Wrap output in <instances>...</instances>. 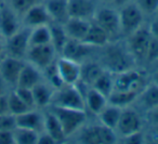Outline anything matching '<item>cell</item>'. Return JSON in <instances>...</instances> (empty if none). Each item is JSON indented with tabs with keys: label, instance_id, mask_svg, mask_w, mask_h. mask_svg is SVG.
I'll list each match as a JSON object with an SVG mask.
<instances>
[{
	"label": "cell",
	"instance_id": "7",
	"mask_svg": "<svg viewBox=\"0 0 158 144\" xmlns=\"http://www.w3.org/2000/svg\"><path fill=\"white\" fill-rule=\"evenodd\" d=\"M119 20L123 37H128L133 32L144 25L145 15L135 2L131 1L118 8Z\"/></svg>",
	"mask_w": 158,
	"mask_h": 144
},
{
	"label": "cell",
	"instance_id": "25",
	"mask_svg": "<svg viewBox=\"0 0 158 144\" xmlns=\"http://www.w3.org/2000/svg\"><path fill=\"white\" fill-rule=\"evenodd\" d=\"M85 102H86L87 111L97 116L107 105L108 101L107 98L97 89L93 87H88L85 92Z\"/></svg>",
	"mask_w": 158,
	"mask_h": 144
},
{
	"label": "cell",
	"instance_id": "34",
	"mask_svg": "<svg viewBox=\"0 0 158 144\" xmlns=\"http://www.w3.org/2000/svg\"><path fill=\"white\" fill-rule=\"evenodd\" d=\"M8 104H9L10 114L13 116L20 115V114H23L25 112L31 109L21 100V98L15 93V91L13 89H11L8 92Z\"/></svg>",
	"mask_w": 158,
	"mask_h": 144
},
{
	"label": "cell",
	"instance_id": "14",
	"mask_svg": "<svg viewBox=\"0 0 158 144\" xmlns=\"http://www.w3.org/2000/svg\"><path fill=\"white\" fill-rule=\"evenodd\" d=\"M93 47L85 44L79 40L68 39L66 44L64 46L63 51H62L60 57H67L69 60H73L75 62L81 64L86 60L91 59V54L94 52Z\"/></svg>",
	"mask_w": 158,
	"mask_h": 144
},
{
	"label": "cell",
	"instance_id": "5",
	"mask_svg": "<svg viewBox=\"0 0 158 144\" xmlns=\"http://www.w3.org/2000/svg\"><path fill=\"white\" fill-rule=\"evenodd\" d=\"M152 39H153V36L149 32L148 25L145 24L142 25L135 32H133L131 35L126 37V44L133 59L135 60L136 64L145 63V59H146V54Z\"/></svg>",
	"mask_w": 158,
	"mask_h": 144
},
{
	"label": "cell",
	"instance_id": "46",
	"mask_svg": "<svg viewBox=\"0 0 158 144\" xmlns=\"http://www.w3.org/2000/svg\"><path fill=\"white\" fill-rule=\"evenodd\" d=\"M10 90L11 89L9 88V86L6 83V81L1 78V76H0V95H2V94H7Z\"/></svg>",
	"mask_w": 158,
	"mask_h": 144
},
{
	"label": "cell",
	"instance_id": "31",
	"mask_svg": "<svg viewBox=\"0 0 158 144\" xmlns=\"http://www.w3.org/2000/svg\"><path fill=\"white\" fill-rule=\"evenodd\" d=\"M91 87H93L102 94H104L106 98H108L110 94L114 91V74L105 70Z\"/></svg>",
	"mask_w": 158,
	"mask_h": 144
},
{
	"label": "cell",
	"instance_id": "1",
	"mask_svg": "<svg viewBox=\"0 0 158 144\" xmlns=\"http://www.w3.org/2000/svg\"><path fill=\"white\" fill-rule=\"evenodd\" d=\"M100 63L104 68L113 74H118L123 70L136 67V62L128 49L126 41L119 39L108 42L101 48Z\"/></svg>",
	"mask_w": 158,
	"mask_h": 144
},
{
	"label": "cell",
	"instance_id": "49",
	"mask_svg": "<svg viewBox=\"0 0 158 144\" xmlns=\"http://www.w3.org/2000/svg\"><path fill=\"white\" fill-rule=\"evenodd\" d=\"M5 55V39L0 38V57Z\"/></svg>",
	"mask_w": 158,
	"mask_h": 144
},
{
	"label": "cell",
	"instance_id": "30",
	"mask_svg": "<svg viewBox=\"0 0 158 144\" xmlns=\"http://www.w3.org/2000/svg\"><path fill=\"white\" fill-rule=\"evenodd\" d=\"M139 93L140 92L138 91H116L114 90L107 98V101L110 104L123 108V107L131 106L133 103H135Z\"/></svg>",
	"mask_w": 158,
	"mask_h": 144
},
{
	"label": "cell",
	"instance_id": "51",
	"mask_svg": "<svg viewBox=\"0 0 158 144\" xmlns=\"http://www.w3.org/2000/svg\"><path fill=\"white\" fill-rule=\"evenodd\" d=\"M154 65H156V68H158V61H157V62H156V63H155V64H154Z\"/></svg>",
	"mask_w": 158,
	"mask_h": 144
},
{
	"label": "cell",
	"instance_id": "18",
	"mask_svg": "<svg viewBox=\"0 0 158 144\" xmlns=\"http://www.w3.org/2000/svg\"><path fill=\"white\" fill-rule=\"evenodd\" d=\"M98 6L97 0H68V15L69 18L92 21Z\"/></svg>",
	"mask_w": 158,
	"mask_h": 144
},
{
	"label": "cell",
	"instance_id": "47",
	"mask_svg": "<svg viewBox=\"0 0 158 144\" xmlns=\"http://www.w3.org/2000/svg\"><path fill=\"white\" fill-rule=\"evenodd\" d=\"M131 1H133V0H114L113 6H115L116 8H119V7H121V6L126 5V3L131 2Z\"/></svg>",
	"mask_w": 158,
	"mask_h": 144
},
{
	"label": "cell",
	"instance_id": "43",
	"mask_svg": "<svg viewBox=\"0 0 158 144\" xmlns=\"http://www.w3.org/2000/svg\"><path fill=\"white\" fill-rule=\"evenodd\" d=\"M9 104H8V93L0 95V116L9 115Z\"/></svg>",
	"mask_w": 158,
	"mask_h": 144
},
{
	"label": "cell",
	"instance_id": "11",
	"mask_svg": "<svg viewBox=\"0 0 158 144\" xmlns=\"http://www.w3.org/2000/svg\"><path fill=\"white\" fill-rule=\"evenodd\" d=\"M31 28L22 26L15 34L5 40V54L16 59L25 60L29 48Z\"/></svg>",
	"mask_w": 158,
	"mask_h": 144
},
{
	"label": "cell",
	"instance_id": "35",
	"mask_svg": "<svg viewBox=\"0 0 158 144\" xmlns=\"http://www.w3.org/2000/svg\"><path fill=\"white\" fill-rule=\"evenodd\" d=\"M7 3L22 18V15L35 5L44 2V0H6Z\"/></svg>",
	"mask_w": 158,
	"mask_h": 144
},
{
	"label": "cell",
	"instance_id": "4",
	"mask_svg": "<svg viewBox=\"0 0 158 144\" xmlns=\"http://www.w3.org/2000/svg\"><path fill=\"white\" fill-rule=\"evenodd\" d=\"M50 106L87 111L84 93L77 85L64 83L61 88L55 89Z\"/></svg>",
	"mask_w": 158,
	"mask_h": 144
},
{
	"label": "cell",
	"instance_id": "21",
	"mask_svg": "<svg viewBox=\"0 0 158 144\" xmlns=\"http://www.w3.org/2000/svg\"><path fill=\"white\" fill-rule=\"evenodd\" d=\"M44 131L48 132L55 140L56 144L65 142L67 138H66L65 132L63 130V127H62L61 122L57 119L56 116L49 108H46L44 109Z\"/></svg>",
	"mask_w": 158,
	"mask_h": 144
},
{
	"label": "cell",
	"instance_id": "19",
	"mask_svg": "<svg viewBox=\"0 0 158 144\" xmlns=\"http://www.w3.org/2000/svg\"><path fill=\"white\" fill-rule=\"evenodd\" d=\"M44 80L42 70H40L35 65L25 61L24 66L21 70L20 77H19L18 86L16 87L27 88V89H33L37 83ZM15 87V88H16Z\"/></svg>",
	"mask_w": 158,
	"mask_h": 144
},
{
	"label": "cell",
	"instance_id": "9",
	"mask_svg": "<svg viewBox=\"0 0 158 144\" xmlns=\"http://www.w3.org/2000/svg\"><path fill=\"white\" fill-rule=\"evenodd\" d=\"M143 70L136 67L114 74V90L116 91H138L141 92L146 83Z\"/></svg>",
	"mask_w": 158,
	"mask_h": 144
},
{
	"label": "cell",
	"instance_id": "45",
	"mask_svg": "<svg viewBox=\"0 0 158 144\" xmlns=\"http://www.w3.org/2000/svg\"><path fill=\"white\" fill-rule=\"evenodd\" d=\"M152 18H153V20H152L147 25H148L149 32H151L153 38H155V39L158 40V15L157 16L154 15V16H152Z\"/></svg>",
	"mask_w": 158,
	"mask_h": 144
},
{
	"label": "cell",
	"instance_id": "42",
	"mask_svg": "<svg viewBox=\"0 0 158 144\" xmlns=\"http://www.w3.org/2000/svg\"><path fill=\"white\" fill-rule=\"evenodd\" d=\"M146 120L149 125L158 128V106L146 112Z\"/></svg>",
	"mask_w": 158,
	"mask_h": 144
},
{
	"label": "cell",
	"instance_id": "41",
	"mask_svg": "<svg viewBox=\"0 0 158 144\" xmlns=\"http://www.w3.org/2000/svg\"><path fill=\"white\" fill-rule=\"evenodd\" d=\"M0 144H15L13 130H0Z\"/></svg>",
	"mask_w": 158,
	"mask_h": 144
},
{
	"label": "cell",
	"instance_id": "33",
	"mask_svg": "<svg viewBox=\"0 0 158 144\" xmlns=\"http://www.w3.org/2000/svg\"><path fill=\"white\" fill-rule=\"evenodd\" d=\"M15 144H37L39 132L25 128L15 127L13 129Z\"/></svg>",
	"mask_w": 158,
	"mask_h": 144
},
{
	"label": "cell",
	"instance_id": "40",
	"mask_svg": "<svg viewBox=\"0 0 158 144\" xmlns=\"http://www.w3.org/2000/svg\"><path fill=\"white\" fill-rule=\"evenodd\" d=\"M15 128V118L13 115L0 116V130H13Z\"/></svg>",
	"mask_w": 158,
	"mask_h": 144
},
{
	"label": "cell",
	"instance_id": "6",
	"mask_svg": "<svg viewBox=\"0 0 158 144\" xmlns=\"http://www.w3.org/2000/svg\"><path fill=\"white\" fill-rule=\"evenodd\" d=\"M77 133L78 142L82 144H114L118 142L116 131L102 124L84 126Z\"/></svg>",
	"mask_w": 158,
	"mask_h": 144
},
{
	"label": "cell",
	"instance_id": "37",
	"mask_svg": "<svg viewBox=\"0 0 158 144\" xmlns=\"http://www.w3.org/2000/svg\"><path fill=\"white\" fill-rule=\"evenodd\" d=\"M14 91L21 98V100L29 107V108H36L35 105V100H34V94L31 89H27V88H21V87H16L14 88Z\"/></svg>",
	"mask_w": 158,
	"mask_h": 144
},
{
	"label": "cell",
	"instance_id": "12",
	"mask_svg": "<svg viewBox=\"0 0 158 144\" xmlns=\"http://www.w3.org/2000/svg\"><path fill=\"white\" fill-rule=\"evenodd\" d=\"M21 16L10 7L6 0L0 3V38L8 39L22 27Z\"/></svg>",
	"mask_w": 158,
	"mask_h": 144
},
{
	"label": "cell",
	"instance_id": "16",
	"mask_svg": "<svg viewBox=\"0 0 158 144\" xmlns=\"http://www.w3.org/2000/svg\"><path fill=\"white\" fill-rule=\"evenodd\" d=\"M21 20H22L23 26L28 27V28H34V27L41 26V25H49L52 22L44 2L35 5L31 9L27 10L22 15Z\"/></svg>",
	"mask_w": 158,
	"mask_h": 144
},
{
	"label": "cell",
	"instance_id": "29",
	"mask_svg": "<svg viewBox=\"0 0 158 144\" xmlns=\"http://www.w3.org/2000/svg\"><path fill=\"white\" fill-rule=\"evenodd\" d=\"M49 27H50V33H51V44L54 47L55 51H56L60 57L62 51H63L64 46L67 42L68 37L66 35V32L64 29L63 24L51 22L49 24Z\"/></svg>",
	"mask_w": 158,
	"mask_h": 144
},
{
	"label": "cell",
	"instance_id": "38",
	"mask_svg": "<svg viewBox=\"0 0 158 144\" xmlns=\"http://www.w3.org/2000/svg\"><path fill=\"white\" fill-rule=\"evenodd\" d=\"M119 140H121V142L125 144H142L145 143V141H146V134H145L144 131L141 130L127 135V137L121 138Z\"/></svg>",
	"mask_w": 158,
	"mask_h": 144
},
{
	"label": "cell",
	"instance_id": "26",
	"mask_svg": "<svg viewBox=\"0 0 158 144\" xmlns=\"http://www.w3.org/2000/svg\"><path fill=\"white\" fill-rule=\"evenodd\" d=\"M82 42H85V44H89V46L93 47L95 49H101L104 46H106L108 42H110V40L107 33L102 27H100L97 23H94L92 21L90 27L88 29V33L85 36Z\"/></svg>",
	"mask_w": 158,
	"mask_h": 144
},
{
	"label": "cell",
	"instance_id": "39",
	"mask_svg": "<svg viewBox=\"0 0 158 144\" xmlns=\"http://www.w3.org/2000/svg\"><path fill=\"white\" fill-rule=\"evenodd\" d=\"M158 61V40L153 38L149 44L148 51H147L146 59H145V63L151 65V64H155Z\"/></svg>",
	"mask_w": 158,
	"mask_h": 144
},
{
	"label": "cell",
	"instance_id": "8",
	"mask_svg": "<svg viewBox=\"0 0 158 144\" xmlns=\"http://www.w3.org/2000/svg\"><path fill=\"white\" fill-rule=\"evenodd\" d=\"M143 129H144V119L141 116L140 112L131 106L123 107L119 121L115 129L118 135V140Z\"/></svg>",
	"mask_w": 158,
	"mask_h": 144
},
{
	"label": "cell",
	"instance_id": "28",
	"mask_svg": "<svg viewBox=\"0 0 158 144\" xmlns=\"http://www.w3.org/2000/svg\"><path fill=\"white\" fill-rule=\"evenodd\" d=\"M121 111H123L121 107L107 103V105L98 114L97 117L99 119L100 124L115 130L119 121V118H120Z\"/></svg>",
	"mask_w": 158,
	"mask_h": 144
},
{
	"label": "cell",
	"instance_id": "36",
	"mask_svg": "<svg viewBox=\"0 0 158 144\" xmlns=\"http://www.w3.org/2000/svg\"><path fill=\"white\" fill-rule=\"evenodd\" d=\"M145 16H154L158 13V0H134Z\"/></svg>",
	"mask_w": 158,
	"mask_h": 144
},
{
	"label": "cell",
	"instance_id": "52",
	"mask_svg": "<svg viewBox=\"0 0 158 144\" xmlns=\"http://www.w3.org/2000/svg\"><path fill=\"white\" fill-rule=\"evenodd\" d=\"M1 1H2V0H0V3H1Z\"/></svg>",
	"mask_w": 158,
	"mask_h": 144
},
{
	"label": "cell",
	"instance_id": "3",
	"mask_svg": "<svg viewBox=\"0 0 158 144\" xmlns=\"http://www.w3.org/2000/svg\"><path fill=\"white\" fill-rule=\"evenodd\" d=\"M47 108L50 109L60 120L67 139L78 132L86 125L88 119L87 111L64 108V107L57 106H49Z\"/></svg>",
	"mask_w": 158,
	"mask_h": 144
},
{
	"label": "cell",
	"instance_id": "2",
	"mask_svg": "<svg viewBox=\"0 0 158 144\" xmlns=\"http://www.w3.org/2000/svg\"><path fill=\"white\" fill-rule=\"evenodd\" d=\"M92 21L107 33L110 41L121 39L123 34H121L118 8L113 5L98 6Z\"/></svg>",
	"mask_w": 158,
	"mask_h": 144
},
{
	"label": "cell",
	"instance_id": "10",
	"mask_svg": "<svg viewBox=\"0 0 158 144\" xmlns=\"http://www.w3.org/2000/svg\"><path fill=\"white\" fill-rule=\"evenodd\" d=\"M59 54L55 51L52 44H38V46H29L28 51L25 57V61L35 65L40 70H44L49 65L54 63Z\"/></svg>",
	"mask_w": 158,
	"mask_h": 144
},
{
	"label": "cell",
	"instance_id": "44",
	"mask_svg": "<svg viewBox=\"0 0 158 144\" xmlns=\"http://www.w3.org/2000/svg\"><path fill=\"white\" fill-rule=\"evenodd\" d=\"M37 144H56V142H55V140L48 132L42 131V132L39 133Z\"/></svg>",
	"mask_w": 158,
	"mask_h": 144
},
{
	"label": "cell",
	"instance_id": "13",
	"mask_svg": "<svg viewBox=\"0 0 158 144\" xmlns=\"http://www.w3.org/2000/svg\"><path fill=\"white\" fill-rule=\"evenodd\" d=\"M24 63L25 60L16 59L10 55L5 54L0 57V76L10 89H14L18 86L19 77Z\"/></svg>",
	"mask_w": 158,
	"mask_h": 144
},
{
	"label": "cell",
	"instance_id": "23",
	"mask_svg": "<svg viewBox=\"0 0 158 144\" xmlns=\"http://www.w3.org/2000/svg\"><path fill=\"white\" fill-rule=\"evenodd\" d=\"M31 91L34 94L36 108L46 109L47 107L50 106L53 93H54V89L46 80H42L39 83H37L31 89Z\"/></svg>",
	"mask_w": 158,
	"mask_h": 144
},
{
	"label": "cell",
	"instance_id": "48",
	"mask_svg": "<svg viewBox=\"0 0 158 144\" xmlns=\"http://www.w3.org/2000/svg\"><path fill=\"white\" fill-rule=\"evenodd\" d=\"M152 83H155L156 86H158V68L152 75Z\"/></svg>",
	"mask_w": 158,
	"mask_h": 144
},
{
	"label": "cell",
	"instance_id": "24",
	"mask_svg": "<svg viewBox=\"0 0 158 144\" xmlns=\"http://www.w3.org/2000/svg\"><path fill=\"white\" fill-rule=\"evenodd\" d=\"M67 1L68 0H44V1L52 22L64 24L69 19Z\"/></svg>",
	"mask_w": 158,
	"mask_h": 144
},
{
	"label": "cell",
	"instance_id": "32",
	"mask_svg": "<svg viewBox=\"0 0 158 144\" xmlns=\"http://www.w3.org/2000/svg\"><path fill=\"white\" fill-rule=\"evenodd\" d=\"M51 44V33L49 25H41L31 28L29 33V46Z\"/></svg>",
	"mask_w": 158,
	"mask_h": 144
},
{
	"label": "cell",
	"instance_id": "20",
	"mask_svg": "<svg viewBox=\"0 0 158 144\" xmlns=\"http://www.w3.org/2000/svg\"><path fill=\"white\" fill-rule=\"evenodd\" d=\"M92 21L84 20V19L69 18L63 24L68 39H74L82 41L85 36L88 33V29Z\"/></svg>",
	"mask_w": 158,
	"mask_h": 144
},
{
	"label": "cell",
	"instance_id": "27",
	"mask_svg": "<svg viewBox=\"0 0 158 144\" xmlns=\"http://www.w3.org/2000/svg\"><path fill=\"white\" fill-rule=\"evenodd\" d=\"M135 103H139L145 112L158 106V86L152 81L146 83L142 91L139 93Z\"/></svg>",
	"mask_w": 158,
	"mask_h": 144
},
{
	"label": "cell",
	"instance_id": "15",
	"mask_svg": "<svg viewBox=\"0 0 158 144\" xmlns=\"http://www.w3.org/2000/svg\"><path fill=\"white\" fill-rule=\"evenodd\" d=\"M56 68L62 80L66 85H76L80 80L81 64L67 57H59L56 59Z\"/></svg>",
	"mask_w": 158,
	"mask_h": 144
},
{
	"label": "cell",
	"instance_id": "50",
	"mask_svg": "<svg viewBox=\"0 0 158 144\" xmlns=\"http://www.w3.org/2000/svg\"><path fill=\"white\" fill-rule=\"evenodd\" d=\"M97 1L103 3V5H113L114 3V0H97Z\"/></svg>",
	"mask_w": 158,
	"mask_h": 144
},
{
	"label": "cell",
	"instance_id": "22",
	"mask_svg": "<svg viewBox=\"0 0 158 144\" xmlns=\"http://www.w3.org/2000/svg\"><path fill=\"white\" fill-rule=\"evenodd\" d=\"M105 70L104 66L100 63V61H94L92 59H88L81 63V72H80V83L91 87L99 76Z\"/></svg>",
	"mask_w": 158,
	"mask_h": 144
},
{
	"label": "cell",
	"instance_id": "17",
	"mask_svg": "<svg viewBox=\"0 0 158 144\" xmlns=\"http://www.w3.org/2000/svg\"><path fill=\"white\" fill-rule=\"evenodd\" d=\"M14 118H15V127L29 129V130L37 131L39 133L44 131V109H29L25 113L14 116Z\"/></svg>",
	"mask_w": 158,
	"mask_h": 144
}]
</instances>
